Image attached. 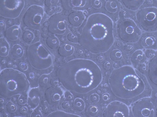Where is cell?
I'll return each mask as SVG.
<instances>
[{
	"instance_id": "cell-26",
	"label": "cell",
	"mask_w": 157,
	"mask_h": 117,
	"mask_svg": "<svg viewBox=\"0 0 157 117\" xmlns=\"http://www.w3.org/2000/svg\"><path fill=\"white\" fill-rule=\"evenodd\" d=\"M47 117H79V115L74 114L67 113L62 111H56L51 113Z\"/></svg>"
},
{
	"instance_id": "cell-25",
	"label": "cell",
	"mask_w": 157,
	"mask_h": 117,
	"mask_svg": "<svg viewBox=\"0 0 157 117\" xmlns=\"http://www.w3.org/2000/svg\"><path fill=\"white\" fill-rule=\"evenodd\" d=\"M24 53L23 49L22 46L19 44L14 45L11 50V54L14 58L19 59L21 58Z\"/></svg>"
},
{
	"instance_id": "cell-29",
	"label": "cell",
	"mask_w": 157,
	"mask_h": 117,
	"mask_svg": "<svg viewBox=\"0 0 157 117\" xmlns=\"http://www.w3.org/2000/svg\"><path fill=\"white\" fill-rule=\"evenodd\" d=\"M73 105L75 110L81 112L84 110L85 104L82 100L79 98H76L75 100Z\"/></svg>"
},
{
	"instance_id": "cell-31",
	"label": "cell",
	"mask_w": 157,
	"mask_h": 117,
	"mask_svg": "<svg viewBox=\"0 0 157 117\" xmlns=\"http://www.w3.org/2000/svg\"><path fill=\"white\" fill-rule=\"evenodd\" d=\"M6 107L7 111L10 113H14L17 110L16 105L11 101H9L7 103Z\"/></svg>"
},
{
	"instance_id": "cell-38",
	"label": "cell",
	"mask_w": 157,
	"mask_h": 117,
	"mask_svg": "<svg viewBox=\"0 0 157 117\" xmlns=\"http://www.w3.org/2000/svg\"><path fill=\"white\" fill-rule=\"evenodd\" d=\"M155 114L156 115V116L157 117V107L155 110Z\"/></svg>"
},
{
	"instance_id": "cell-8",
	"label": "cell",
	"mask_w": 157,
	"mask_h": 117,
	"mask_svg": "<svg viewBox=\"0 0 157 117\" xmlns=\"http://www.w3.org/2000/svg\"><path fill=\"white\" fill-rule=\"evenodd\" d=\"M45 15L42 6L36 5L30 6L26 10L22 17V22L27 28L34 30L40 29Z\"/></svg>"
},
{
	"instance_id": "cell-19",
	"label": "cell",
	"mask_w": 157,
	"mask_h": 117,
	"mask_svg": "<svg viewBox=\"0 0 157 117\" xmlns=\"http://www.w3.org/2000/svg\"><path fill=\"white\" fill-rule=\"evenodd\" d=\"M145 0H121L123 5L130 10L136 11L143 5Z\"/></svg>"
},
{
	"instance_id": "cell-27",
	"label": "cell",
	"mask_w": 157,
	"mask_h": 117,
	"mask_svg": "<svg viewBox=\"0 0 157 117\" xmlns=\"http://www.w3.org/2000/svg\"><path fill=\"white\" fill-rule=\"evenodd\" d=\"M35 37L34 34L29 30H25L22 35V39L25 42L29 43L32 41Z\"/></svg>"
},
{
	"instance_id": "cell-7",
	"label": "cell",
	"mask_w": 157,
	"mask_h": 117,
	"mask_svg": "<svg viewBox=\"0 0 157 117\" xmlns=\"http://www.w3.org/2000/svg\"><path fill=\"white\" fill-rule=\"evenodd\" d=\"M137 20L140 27L147 32L157 31V8L154 7L144 8L136 13Z\"/></svg>"
},
{
	"instance_id": "cell-1",
	"label": "cell",
	"mask_w": 157,
	"mask_h": 117,
	"mask_svg": "<svg viewBox=\"0 0 157 117\" xmlns=\"http://www.w3.org/2000/svg\"><path fill=\"white\" fill-rule=\"evenodd\" d=\"M56 76L67 90L85 94L97 88L102 80V72L93 61L84 58L72 59L61 66Z\"/></svg>"
},
{
	"instance_id": "cell-28",
	"label": "cell",
	"mask_w": 157,
	"mask_h": 117,
	"mask_svg": "<svg viewBox=\"0 0 157 117\" xmlns=\"http://www.w3.org/2000/svg\"><path fill=\"white\" fill-rule=\"evenodd\" d=\"M109 58L113 61H120L122 58V53L118 49H114L110 53Z\"/></svg>"
},
{
	"instance_id": "cell-6",
	"label": "cell",
	"mask_w": 157,
	"mask_h": 117,
	"mask_svg": "<svg viewBox=\"0 0 157 117\" xmlns=\"http://www.w3.org/2000/svg\"><path fill=\"white\" fill-rule=\"evenodd\" d=\"M116 31L119 40L124 44L136 42L142 34L136 23L129 18H121L117 21Z\"/></svg>"
},
{
	"instance_id": "cell-13",
	"label": "cell",
	"mask_w": 157,
	"mask_h": 117,
	"mask_svg": "<svg viewBox=\"0 0 157 117\" xmlns=\"http://www.w3.org/2000/svg\"><path fill=\"white\" fill-rule=\"evenodd\" d=\"M64 92L58 87H51L45 91V96L48 105L56 106L58 105L63 99Z\"/></svg>"
},
{
	"instance_id": "cell-3",
	"label": "cell",
	"mask_w": 157,
	"mask_h": 117,
	"mask_svg": "<svg viewBox=\"0 0 157 117\" xmlns=\"http://www.w3.org/2000/svg\"><path fill=\"white\" fill-rule=\"evenodd\" d=\"M114 41L113 21L109 16L101 13L89 16L78 39L82 47L93 54L108 51Z\"/></svg>"
},
{
	"instance_id": "cell-20",
	"label": "cell",
	"mask_w": 157,
	"mask_h": 117,
	"mask_svg": "<svg viewBox=\"0 0 157 117\" xmlns=\"http://www.w3.org/2000/svg\"><path fill=\"white\" fill-rule=\"evenodd\" d=\"M74 51V47L68 44H64L60 45L57 50L59 55L63 57H68L71 56Z\"/></svg>"
},
{
	"instance_id": "cell-21",
	"label": "cell",
	"mask_w": 157,
	"mask_h": 117,
	"mask_svg": "<svg viewBox=\"0 0 157 117\" xmlns=\"http://www.w3.org/2000/svg\"><path fill=\"white\" fill-rule=\"evenodd\" d=\"M146 59L145 55L141 50L134 51L132 55L130 58L131 62L134 66L143 63Z\"/></svg>"
},
{
	"instance_id": "cell-33",
	"label": "cell",
	"mask_w": 157,
	"mask_h": 117,
	"mask_svg": "<svg viewBox=\"0 0 157 117\" xmlns=\"http://www.w3.org/2000/svg\"><path fill=\"white\" fill-rule=\"evenodd\" d=\"M75 36L71 33H70L67 36V40L71 42H74V39L75 38Z\"/></svg>"
},
{
	"instance_id": "cell-23",
	"label": "cell",
	"mask_w": 157,
	"mask_h": 117,
	"mask_svg": "<svg viewBox=\"0 0 157 117\" xmlns=\"http://www.w3.org/2000/svg\"><path fill=\"white\" fill-rule=\"evenodd\" d=\"M46 43L48 46L52 49H56L60 46L59 39L54 35L48 36L46 39Z\"/></svg>"
},
{
	"instance_id": "cell-18",
	"label": "cell",
	"mask_w": 157,
	"mask_h": 117,
	"mask_svg": "<svg viewBox=\"0 0 157 117\" xmlns=\"http://www.w3.org/2000/svg\"><path fill=\"white\" fill-rule=\"evenodd\" d=\"M21 34V30L20 27L15 25L8 28L5 31L4 36L8 40L14 41L19 38Z\"/></svg>"
},
{
	"instance_id": "cell-24",
	"label": "cell",
	"mask_w": 157,
	"mask_h": 117,
	"mask_svg": "<svg viewBox=\"0 0 157 117\" xmlns=\"http://www.w3.org/2000/svg\"><path fill=\"white\" fill-rule=\"evenodd\" d=\"M0 55L3 57H6L8 55L9 52V44L5 38L2 37L0 38Z\"/></svg>"
},
{
	"instance_id": "cell-37",
	"label": "cell",
	"mask_w": 157,
	"mask_h": 117,
	"mask_svg": "<svg viewBox=\"0 0 157 117\" xmlns=\"http://www.w3.org/2000/svg\"><path fill=\"white\" fill-rule=\"evenodd\" d=\"M20 68L21 69L24 71L26 70L28 68L27 66L25 63L24 66V63H20Z\"/></svg>"
},
{
	"instance_id": "cell-36",
	"label": "cell",
	"mask_w": 157,
	"mask_h": 117,
	"mask_svg": "<svg viewBox=\"0 0 157 117\" xmlns=\"http://www.w3.org/2000/svg\"><path fill=\"white\" fill-rule=\"evenodd\" d=\"M0 29L1 30H3L5 28L6 25L4 22L2 20H0Z\"/></svg>"
},
{
	"instance_id": "cell-30",
	"label": "cell",
	"mask_w": 157,
	"mask_h": 117,
	"mask_svg": "<svg viewBox=\"0 0 157 117\" xmlns=\"http://www.w3.org/2000/svg\"><path fill=\"white\" fill-rule=\"evenodd\" d=\"M48 76L47 74L41 75L38 79V83L40 86H44L48 83Z\"/></svg>"
},
{
	"instance_id": "cell-22",
	"label": "cell",
	"mask_w": 157,
	"mask_h": 117,
	"mask_svg": "<svg viewBox=\"0 0 157 117\" xmlns=\"http://www.w3.org/2000/svg\"><path fill=\"white\" fill-rule=\"evenodd\" d=\"M142 46L147 49H156L157 48V41L156 39L151 36H146L141 41Z\"/></svg>"
},
{
	"instance_id": "cell-9",
	"label": "cell",
	"mask_w": 157,
	"mask_h": 117,
	"mask_svg": "<svg viewBox=\"0 0 157 117\" xmlns=\"http://www.w3.org/2000/svg\"><path fill=\"white\" fill-rule=\"evenodd\" d=\"M25 5L24 0H0V15L14 19L21 14Z\"/></svg>"
},
{
	"instance_id": "cell-15",
	"label": "cell",
	"mask_w": 157,
	"mask_h": 117,
	"mask_svg": "<svg viewBox=\"0 0 157 117\" xmlns=\"http://www.w3.org/2000/svg\"><path fill=\"white\" fill-rule=\"evenodd\" d=\"M85 19L83 12L80 10H73L68 15L67 19L69 23L74 27L80 26Z\"/></svg>"
},
{
	"instance_id": "cell-34",
	"label": "cell",
	"mask_w": 157,
	"mask_h": 117,
	"mask_svg": "<svg viewBox=\"0 0 157 117\" xmlns=\"http://www.w3.org/2000/svg\"><path fill=\"white\" fill-rule=\"evenodd\" d=\"M91 97H90V98H92L90 99V100L93 102V101L95 100L94 102H97L98 101L97 100H99V97L97 94H94L92 95H91Z\"/></svg>"
},
{
	"instance_id": "cell-4",
	"label": "cell",
	"mask_w": 157,
	"mask_h": 117,
	"mask_svg": "<svg viewBox=\"0 0 157 117\" xmlns=\"http://www.w3.org/2000/svg\"><path fill=\"white\" fill-rule=\"evenodd\" d=\"M0 94L10 98L18 94L26 93L30 84L25 75L18 70L11 68L2 70L0 73Z\"/></svg>"
},
{
	"instance_id": "cell-16",
	"label": "cell",
	"mask_w": 157,
	"mask_h": 117,
	"mask_svg": "<svg viewBox=\"0 0 157 117\" xmlns=\"http://www.w3.org/2000/svg\"><path fill=\"white\" fill-rule=\"evenodd\" d=\"M63 9L67 12H71L76 7H82L85 6L86 0H58Z\"/></svg>"
},
{
	"instance_id": "cell-2",
	"label": "cell",
	"mask_w": 157,
	"mask_h": 117,
	"mask_svg": "<svg viewBox=\"0 0 157 117\" xmlns=\"http://www.w3.org/2000/svg\"><path fill=\"white\" fill-rule=\"evenodd\" d=\"M112 91L117 97L132 102L150 97L152 89L145 76L133 67L124 65L113 70L109 78Z\"/></svg>"
},
{
	"instance_id": "cell-17",
	"label": "cell",
	"mask_w": 157,
	"mask_h": 117,
	"mask_svg": "<svg viewBox=\"0 0 157 117\" xmlns=\"http://www.w3.org/2000/svg\"><path fill=\"white\" fill-rule=\"evenodd\" d=\"M41 98V93L37 88L31 89L29 91L27 99V103L31 108L34 109L39 105Z\"/></svg>"
},
{
	"instance_id": "cell-32",
	"label": "cell",
	"mask_w": 157,
	"mask_h": 117,
	"mask_svg": "<svg viewBox=\"0 0 157 117\" xmlns=\"http://www.w3.org/2000/svg\"><path fill=\"white\" fill-rule=\"evenodd\" d=\"M57 0H44V5L48 7H51L55 5Z\"/></svg>"
},
{
	"instance_id": "cell-14",
	"label": "cell",
	"mask_w": 157,
	"mask_h": 117,
	"mask_svg": "<svg viewBox=\"0 0 157 117\" xmlns=\"http://www.w3.org/2000/svg\"><path fill=\"white\" fill-rule=\"evenodd\" d=\"M147 74L151 83L157 87V52L149 61Z\"/></svg>"
},
{
	"instance_id": "cell-11",
	"label": "cell",
	"mask_w": 157,
	"mask_h": 117,
	"mask_svg": "<svg viewBox=\"0 0 157 117\" xmlns=\"http://www.w3.org/2000/svg\"><path fill=\"white\" fill-rule=\"evenodd\" d=\"M67 24L63 15L59 13H56L51 16L48 19L47 30L52 34L63 35L67 30Z\"/></svg>"
},
{
	"instance_id": "cell-12",
	"label": "cell",
	"mask_w": 157,
	"mask_h": 117,
	"mask_svg": "<svg viewBox=\"0 0 157 117\" xmlns=\"http://www.w3.org/2000/svg\"><path fill=\"white\" fill-rule=\"evenodd\" d=\"M102 116L108 117H129V108L125 104L117 101L111 102L103 111Z\"/></svg>"
},
{
	"instance_id": "cell-39",
	"label": "cell",
	"mask_w": 157,
	"mask_h": 117,
	"mask_svg": "<svg viewBox=\"0 0 157 117\" xmlns=\"http://www.w3.org/2000/svg\"><path fill=\"white\" fill-rule=\"evenodd\" d=\"M35 2H38L40 1V0H34Z\"/></svg>"
},
{
	"instance_id": "cell-10",
	"label": "cell",
	"mask_w": 157,
	"mask_h": 117,
	"mask_svg": "<svg viewBox=\"0 0 157 117\" xmlns=\"http://www.w3.org/2000/svg\"><path fill=\"white\" fill-rule=\"evenodd\" d=\"M155 106L150 97L140 99L132 104L131 111L134 117H154Z\"/></svg>"
},
{
	"instance_id": "cell-35",
	"label": "cell",
	"mask_w": 157,
	"mask_h": 117,
	"mask_svg": "<svg viewBox=\"0 0 157 117\" xmlns=\"http://www.w3.org/2000/svg\"><path fill=\"white\" fill-rule=\"evenodd\" d=\"M42 114L39 110L33 112L31 114V117L42 116Z\"/></svg>"
},
{
	"instance_id": "cell-5",
	"label": "cell",
	"mask_w": 157,
	"mask_h": 117,
	"mask_svg": "<svg viewBox=\"0 0 157 117\" xmlns=\"http://www.w3.org/2000/svg\"><path fill=\"white\" fill-rule=\"evenodd\" d=\"M27 55L30 64L36 69L44 70L50 68L52 65V53L40 41L28 46Z\"/></svg>"
}]
</instances>
